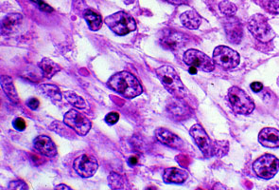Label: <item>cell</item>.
I'll return each mask as SVG.
<instances>
[{"label":"cell","mask_w":279,"mask_h":190,"mask_svg":"<svg viewBox=\"0 0 279 190\" xmlns=\"http://www.w3.org/2000/svg\"><path fill=\"white\" fill-rule=\"evenodd\" d=\"M107 85L126 98H134L143 92V87L139 81L128 71L115 73L108 80Z\"/></svg>","instance_id":"1"},{"label":"cell","mask_w":279,"mask_h":190,"mask_svg":"<svg viewBox=\"0 0 279 190\" xmlns=\"http://www.w3.org/2000/svg\"><path fill=\"white\" fill-rule=\"evenodd\" d=\"M227 99L233 111L237 114L248 115L255 109V103L246 92L238 87L232 86L228 89Z\"/></svg>","instance_id":"2"},{"label":"cell","mask_w":279,"mask_h":190,"mask_svg":"<svg viewBox=\"0 0 279 190\" xmlns=\"http://www.w3.org/2000/svg\"><path fill=\"white\" fill-rule=\"evenodd\" d=\"M105 24L115 35H126L136 30L134 18L125 12H117L105 18Z\"/></svg>","instance_id":"3"},{"label":"cell","mask_w":279,"mask_h":190,"mask_svg":"<svg viewBox=\"0 0 279 190\" xmlns=\"http://www.w3.org/2000/svg\"><path fill=\"white\" fill-rule=\"evenodd\" d=\"M156 75L165 88L172 94L182 95L185 93V86L181 81L177 71L170 66H162L156 69Z\"/></svg>","instance_id":"4"},{"label":"cell","mask_w":279,"mask_h":190,"mask_svg":"<svg viewBox=\"0 0 279 190\" xmlns=\"http://www.w3.org/2000/svg\"><path fill=\"white\" fill-rule=\"evenodd\" d=\"M247 27L254 37L263 43L273 40L276 35L268 22V19L260 14L250 18Z\"/></svg>","instance_id":"5"},{"label":"cell","mask_w":279,"mask_h":190,"mask_svg":"<svg viewBox=\"0 0 279 190\" xmlns=\"http://www.w3.org/2000/svg\"><path fill=\"white\" fill-rule=\"evenodd\" d=\"M256 174L265 180L272 179L279 171V160L275 155L264 154L253 164Z\"/></svg>","instance_id":"6"},{"label":"cell","mask_w":279,"mask_h":190,"mask_svg":"<svg viewBox=\"0 0 279 190\" xmlns=\"http://www.w3.org/2000/svg\"><path fill=\"white\" fill-rule=\"evenodd\" d=\"M240 54L226 46H219L213 52V61L216 65L224 69L236 68L240 64Z\"/></svg>","instance_id":"7"},{"label":"cell","mask_w":279,"mask_h":190,"mask_svg":"<svg viewBox=\"0 0 279 190\" xmlns=\"http://www.w3.org/2000/svg\"><path fill=\"white\" fill-rule=\"evenodd\" d=\"M184 62L189 67H193L195 69H200L205 72L213 71L215 69L213 59H211L209 56H207L204 52L194 50V49L188 50L185 52Z\"/></svg>","instance_id":"8"},{"label":"cell","mask_w":279,"mask_h":190,"mask_svg":"<svg viewBox=\"0 0 279 190\" xmlns=\"http://www.w3.org/2000/svg\"><path fill=\"white\" fill-rule=\"evenodd\" d=\"M64 123L77 134L84 136L91 129V121L76 109H70L64 116Z\"/></svg>","instance_id":"9"},{"label":"cell","mask_w":279,"mask_h":190,"mask_svg":"<svg viewBox=\"0 0 279 190\" xmlns=\"http://www.w3.org/2000/svg\"><path fill=\"white\" fill-rule=\"evenodd\" d=\"M73 169L82 178H89L97 172L99 163L95 157L82 154L74 160Z\"/></svg>","instance_id":"10"},{"label":"cell","mask_w":279,"mask_h":190,"mask_svg":"<svg viewBox=\"0 0 279 190\" xmlns=\"http://www.w3.org/2000/svg\"><path fill=\"white\" fill-rule=\"evenodd\" d=\"M189 133L204 155L205 157L213 156V143L201 125L196 124L192 126Z\"/></svg>","instance_id":"11"},{"label":"cell","mask_w":279,"mask_h":190,"mask_svg":"<svg viewBox=\"0 0 279 190\" xmlns=\"http://www.w3.org/2000/svg\"><path fill=\"white\" fill-rule=\"evenodd\" d=\"M188 42L187 35L175 32V31H167L164 35L160 38L161 46L169 51H177L184 48Z\"/></svg>","instance_id":"12"},{"label":"cell","mask_w":279,"mask_h":190,"mask_svg":"<svg viewBox=\"0 0 279 190\" xmlns=\"http://www.w3.org/2000/svg\"><path fill=\"white\" fill-rule=\"evenodd\" d=\"M167 115L176 121H183L190 116L189 107L177 98L170 99L166 106Z\"/></svg>","instance_id":"13"},{"label":"cell","mask_w":279,"mask_h":190,"mask_svg":"<svg viewBox=\"0 0 279 190\" xmlns=\"http://www.w3.org/2000/svg\"><path fill=\"white\" fill-rule=\"evenodd\" d=\"M224 30L228 41L232 44H240L242 36L243 29L242 25L238 18L229 17L224 24Z\"/></svg>","instance_id":"14"},{"label":"cell","mask_w":279,"mask_h":190,"mask_svg":"<svg viewBox=\"0 0 279 190\" xmlns=\"http://www.w3.org/2000/svg\"><path fill=\"white\" fill-rule=\"evenodd\" d=\"M33 148L42 155L54 157L57 154V148L54 142L46 135H40L33 140Z\"/></svg>","instance_id":"15"},{"label":"cell","mask_w":279,"mask_h":190,"mask_svg":"<svg viewBox=\"0 0 279 190\" xmlns=\"http://www.w3.org/2000/svg\"><path fill=\"white\" fill-rule=\"evenodd\" d=\"M155 137L160 143L172 148H181L184 145L183 141L176 134L164 127H158L155 130Z\"/></svg>","instance_id":"16"},{"label":"cell","mask_w":279,"mask_h":190,"mask_svg":"<svg viewBox=\"0 0 279 190\" xmlns=\"http://www.w3.org/2000/svg\"><path fill=\"white\" fill-rule=\"evenodd\" d=\"M259 141L263 147L270 148H279V130L272 127L263 128L260 132Z\"/></svg>","instance_id":"17"},{"label":"cell","mask_w":279,"mask_h":190,"mask_svg":"<svg viewBox=\"0 0 279 190\" xmlns=\"http://www.w3.org/2000/svg\"><path fill=\"white\" fill-rule=\"evenodd\" d=\"M23 17L20 14H10L3 18L1 23L2 35H9L17 31V28L21 25Z\"/></svg>","instance_id":"18"},{"label":"cell","mask_w":279,"mask_h":190,"mask_svg":"<svg viewBox=\"0 0 279 190\" xmlns=\"http://www.w3.org/2000/svg\"><path fill=\"white\" fill-rule=\"evenodd\" d=\"M188 178V172L176 168L165 169L163 180L167 184H183Z\"/></svg>","instance_id":"19"},{"label":"cell","mask_w":279,"mask_h":190,"mask_svg":"<svg viewBox=\"0 0 279 190\" xmlns=\"http://www.w3.org/2000/svg\"><path fill=\"white\" fill-rule=\"evenodd\" d=\"M181 23L184 27L189 30H196L202 24V18L196 11H187L182 14L180 17Z\"/></svg>","instance_id":"20"},{"label":"cell","mask_w":279,"mask_h":190,"mask_svg":"<svg viewBox=\"0 0 279 190\" xmlns=\"http://www.w3.org/2000/svg\"><path fill=\"white\" fill-rule=\"evenodd\" d=\"M39 68L42 71V74L45 78L50 79L52 78L56 73H58L61 70V67L56 64L54 61H52L50 58H43L39 64Z\"/></svg>","instance_id":"21"},{"label":"cell","mask_w":279,"mask_h":190,"mask_svg":"<svg viewBox=\"0 0 279 190\" xmlns=\"http://www.w3.org/2000/svg\"><path fill=\"white\" fill-rule=\"evenodd\" d=\"M1 86L5 92V94L10 98L14 103H19V97L17 94V89L14 85V81L10 76L3 75L1 77Z\"/></svg>","instance_id":"22"},{"label":"cell","mask_w":279,"mask_h":190,"mask_svg":"<svg viewBox=\"0 0 279 190\" xmlns=\"http://www.w3.org/2000/svg\"><path fill=\"white\" fill-rule=\"evenodd\" d=\"M83 18H85V20L88 24V27L91 31L97 32L100 29L101 24H102V18L98 13L94 12L93 10L87 9L83 13Z\"/></svg>","instance_id":"23"},{"label":"cell","mask_w":279,"mask_h":190,"mask_svg":"<svg viewBox=\"0 0 279 190\" xmlns=\"http://www.w3.org/2000/svg\"><path fill=\"white\" fill-rule=\"evenodd\" d=\"M39 90L42 94L45 96L49 97L51 100L55 101H60L62 99V93L60 88L55 85L52 84H43L39 86Z\"/></svg>","instance_id":"24"},{"label":"cell","mask_w":279,"mask_h":190,"mask_svg":"<svg viewBox=\"0 0 279 190\" xmlns=\"http://www.w3.org/2000/svg\"><path fill=\"white\" fill-rule=\"evenodd\" d=\"M65 99L66 101L72 106H74L75 107L78 108H85L87 106V103L86 101L82 98V96L78 95L77 93H75L74 91L68 90V91H64L63 93Z\"/></svg>","instance_id":"25"},{"label":"cell","mask_w":279,"mask_h":190,"mask_svg":"<svg viewBox=\"0 0 279 190\" xmlns=\"http://www.w3.org/2000/svg\"><path fill=\"white\" fill-rule=\"evenodd\" d=\"M271 15H279V0H254Z\"/></svg>","instance_id":"26"},{"label":"cell","mask_w":279,"mask_h":190,"mask_svg":"<svg viewBox=\"0 0 279 190\" xmlns=\"http://www.w3.org/2000/svg\"><path fill=\"white\" fill-rule=\"evenodd\" d=\"M108 184L112 190H120L125 189V185L127 184L126 179L118 174V173L111 172L108 176Z\"/></svg>","instance_id":"27"},{"label":"cell","mask_w":279,"mask_h":190,"mask_svg":"<svg viewBox=\"0 0 279 190\" xmlns=\"http://www.w3.org/2000/svg\"><path fill=\"white\" fill-rule=\"evenodd\" d=\"M219 9L223 15H225L227 17H234V15H236V13H237L236 5L228 0L222 1L219 4Z\"/></svg>","instance_id":"28"},{"label":"cell","mask_w":279,"mask_h":190,"mask_svg":"<svg viewBox=\"0 0 279 190\" xmlns=\"http://www.w3.org/2000/svg\"><path fill=\"white\" fill-rule=\"evenodd\" d=\"M228 151V142L216 141L213 143V155L222 157L225 155Z\"/></svg>","instance_id":"29"},{"label":"cell","mask_w":279,"mask_h":190,"mask_svg":"<svg viewBox=\"0 0 279 190\" xmlns=\"http://www.w3.org/2000/svg\"><path fill=\"white\" fill-rule=\"evenodd\" d=\"M8 189H9V190H28L29 188H28L27 184H26L24 181L16 180V181H13V182L10 183Z\"/></svg>","instance_id":"30"},{"label":"cell","mask_w":279,"mask_h":190,"mask_svg":"<svg viewBox=\"0 0 279 190\" xmlns=\"http://www.w3.org/2000/svg\"><path fill=\"white\" fill-rule=\"evenodd\" d=\"M119 119V114L117 112H110L105 116V122L108 125H115Z\"/></svg>","instance_id":"31"},{"label":"cell","mask_w":279,"mask_h":190,"mask_svg":"<svg viewBox=\"0 0 279 190\" xmlns=\"http://www.w3.org/2000/svg\"><path fill=\"white\" fill-rule=\"evenodd\" d=\"M32 1L38 6V8H39L41 11L48 12V13H50V12L53 11V9L50 7V5H48L47 3H45L43 0H32Z\"/></svg>","instance_id":"32"},{"label":"cell","mask_w":279,"mask_h":190,"mask_svg":"<svg viewBox=\"0 0 279 190\" xmlns=\"http://www.w3.org/2000/svg\"><path fill=\"white\" fill-rule=\"evenodd\" d=\"M13 125H14V127L18 131H23L26 128V122L24 119L19 118V117L14 121Z\"/></svg>","instance_id":"33"},{"label":"cell","mask_w":279,"mask_h":190,"mask_svg":"<svg viewBox=\"0 0 279 190\" xmlns=\"http://www.w3.org/2000/svg\"><path fill=\"white\" fill-rule=\"evenodd\" d=\"M27 106L31 108V109H33V110H36L38 107H39V101L36 99V98H31V99H29L28 101H27Z\"/></svg>","instance_id":"34"},{"label":"cell","mask_w":279,"mask_h":190,"mask_svg":"<svg viewBox=\"0 0 279 190\" xmlns=\"http://www.w3.org/2000/svg\"><path fill=\"white\" fill-rule=\"evenodd\" d=\"M251 88L255 92H260V91L262 90L263 85L260 82H253L251 84Z\"/></svg>","instance_id":"35"},{"label":"cell","mask_w":279,"mask_h":190,"mask_svg":"<svg viewBox=\"0 0 279 190\" xmlns=\"http://www.w3.org/2000/svg\"><path fill=\"white\" fill-rule=\"evenodd\" d=\"M170 4H173V5H186V4H189L190 0H165Z\"/></svg>","instance_id":"36"},{"label":"cell","mask_w":279,"mask_h":190,"mask_svg":"<svg viewBox=\"0 0 279 190\" xmlns=\"http://www.w3.org/2000/svg\"><path fill=\"white\" fill-rule=\"evenodd\" d=\"M137 163H138V160H137V157H135V156H131V157L129 158V160H128V164H129L131 167H134Z\"/></svg>","instance_id":"37"},{"label":"cell","mask_w":279,"mask_h":190,"mask_svg":"<svg viewBox=\"0 0 279 190\" xmlns=\"http://www.w3.org/2000/svg\"><path fill=\"white\" fill-rule=\"evenodd\" d=\"M55 190H71V188L70 187H68V186H66V185H64V184H62V185H59V186H56L55 187Z\"/></svg>","instance_id":"38"},{"label":"cell","mask_w":279,"mask_h":190,"mask_svg":"<svg viewBox=\"0 0 279 190\" xmlns=\"http://www.w3.org/2000/svg\"><path fill=\"white\" fill-rule=\"evenodd\" d=\"M189 71H190V73L194 74V73H196V72H197V69H195V68H193V67H190V69H189Z\"/></svg>","instance_id":"39"},{"label":"cell","mask_w":279,"mask_h":190,"mask_svg":"<svg viewBox=\"0 0 279 190\" xmlns=\"http://www.w3.org/2000/svg\"><path fill=\"white\" fill-rule=\"evenodd\" d=\"M133 2H134V0H124V3L127 4V5H128V4H131V3H133Z\"/></svg>","instance_id":"40"},{"label":"cell","mask_w":279,"mask_h":190,"mask_svg":"<svg viewBox=\"0 0 279 190\" xmlns=\"http://www.w3.org/2000/svg\"><path fill=\"white\" fill-rule=\"evenodd\" d=\"M278 84H279V79H278Z\"/></svg>","instance_id":"41"}]
</instances>
